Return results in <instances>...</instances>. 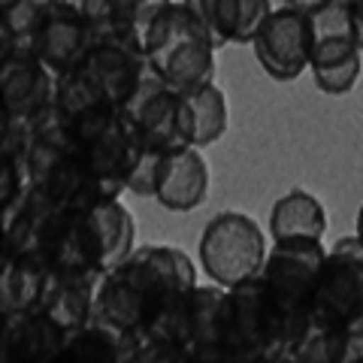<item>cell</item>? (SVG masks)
Here are the masks:
<instances>
[{
  "label": "cell",
  "instance_id": "22",
  "mask_svg": "<svg viewBox=\"0 0 363 363\" xmlns=\"http://www.w3.org/2000/svg\"><path fill=\"white\" fill-rule=\"evenodd\" d=\"M272 240H324L327 209L312 191L294 188L281 194L269 209Z\"/></svg>",
  "mask_w": 363,
  "mask_h": 363
},
{
  "label": "cell",
  "instance_id": "5",
  "mask_svg": "<svg viewBox=\"0 0 363 363\" xmlns=\"http://www.w3.org/2000/svg\"><path fill=\"white\" fill-rule=\"evenodd\" d=\"M267 252V236L257 221L236 209L212 215L197 245L206 279L221 288H233L236 281L257 276L264 269Z\"/></svg>",
  "mask_w": 363,
  "mask_h": 363
},
{
  "label": "cell",
  "instance_id": "20",
  "mask_svg": "<svg viewBox=\"0 0 363 363\" xmlns=\"http://www.w3.org/2000/svg\"><path fill=\"white\" fill-rule=\"evenodd\" d=\"M351 327L321 309H312L294 333L288 363H348Z\"/></svg>",
  "mask_w": 363,
  "mask_h": 363
},
{
  "label": "cell",
  "instance_id": "3",
  "mask_svg": "<svg viewBox=\"0 0 363 363\" xmlns=\"http://www.w3.org/2000/svg\"><path fill=\"white\" fill-rule=\"evenodd\" d=\"M291 321L272 300L260 272L236 281L224 297L227 363H288Z\"/></svg>",
  "mask_w": 363,
  "mask_h": 363
},
{
  "label": "cell",
  "instance_id": "9",
  "mask_svg": "<svg viewBox=\"0 0 363 363\" xmlns=\"http://www.w3.org/2000/svg\"><path fill=\"white\" fill-rule=\"evenodd\" d=\"M124 121L143 140L145 149H176L182 143L179 133V91L161 76V70L149 61L136 91L121 106Z\"/></svg>",
  "mask_w": 363,
  "mask_h": 363
},
{
  "label": "cell",
  "instance_id": "23",
  "mask_svg": "<svg viewBox=\"0 0 363 363\" xmlns=\"http://www.w3.org/2000/svg\"><path fill=\"white\" fill-rule=\"evenodd\" d=\"M52 0H0V55L33 52V40Z\"/></svg>",
  "mask_w": 363,
  "mask_h": 363
},
{
  "label": "cell",
  "instance_id": "12",
  "mask_svg": "<svg viewBox=\"0 0 363 363\" xmlns=\"http://www.w3.org/2000/svg\"><path fill=\"white\" fill-rule=\"evenodd\" d=\"M149 67L143 45H136L124 37H97V43L91 45L88 58L79 67L91 85H94L100 94L116 109H121L128 104V97L136 91L140 79Z\"/></svg>",
  "mask_w": 363,
  "mask_h": 363
},
{
  "label": "cell",
  "instance_id": "13",
  "mask_svg": "<svg viewBox=\"0 0 363 363\" xmlns=\"http://www.w3.org/2000/svg\"><path fill=\"white\" fill-rule=\"evenodd\" d=\"M64 327L45 309L0 315V360L4 363H58L67 345Z\"/></svg>",
  "mask_w": 363,
  "mask_h": 363
},
{
  "label": "cell",
  "instance_id": "11",
  "mask_svg": "<svg viewBox=\"0 0 363 363\" xmlns=\"http://www.w3.org/2000/svg\"><path fill=\"white\" fill-rule=\"evenodd\" d=\"M97 43V30L85 13L52 0L49 13L33 40V55L49 67L55 76H67L82 67L91 45Z\"/></svg>",
  "mask_w": 363,
  "mask_h": 363
},
{
  "label": "cell",
  "instance_id": "16",
  "mask_svg": "<svg viewBox=\"0 0 363 363\" xmlns=\"http://www.w3.org/2000/svg\"><path fill=\"white\" fill-rule=\"evenodd\" d=\"M85 221L91 252H94V264L100 272L118 267L136 248V221L121 197H106L94 203L91 209H85Z\"/></svg>",
  "mask_w": 363,
  "mask_h": 363
},
{
  "label": "cell",
  "instance_id": "14",
  "mask_svg": "<svg viewBox=\"0 0 363 363\" xmlns=\"http://www.w3.org/2000/svg\"><path fill=\"white\" fill-rule=\"evenodd\" d=\"M209 161L197 145H176L161 157L155 200L167 212H194L209 197Z\"/></svg>",
  "mask_w": 363,
  "mask_h": 363
},
{
  "label": "cell",
  "instance_id": "10",
  "mask_svg": "<svg viewBox=\"0 0 363 363\" xmlns=\"http://www.w3.org/2000/svg\"><path fill=\"white\" fill-rule=\"evenodd\" d=\"M55 76L33 52L0 55V116L37 121L55 100Z\"/></svg>",
  "mask_w": 363,
  "mask_h": 363
},
{
  "label": "cell",
  "instance_id": "18",
  "mask_svg": "<svg viewBox=\"0 0 363 363\" xmlns=\"http://www.w3.org/2000/svg\"><path fill=\"white\" fill-rule=\"evenodd\" d=\"M227 124H230V109L224 91L215 82L179 91V133L185 145L206 149L227 133Z\"/></svg>",
  "mask_w": 363,
  "mask_h": 363
},
{
  "label": "cell",
  "instance_id": "2",
  "mask_svg": "<svg viewBox=\"0 0 363 363\" xmlns=\"http://www.w3.org/2000/svg\"><path fill=\"white\" fill-rule=\"evenodd\" d=\"M28 173L30 188L61 209H91L94 203L109 197V191L88 161L85 143L58 116L55 100L33 124Z\"/></svg>",
  "mask_w": 363,
  "mask_h": 363
},
{
  "label": "cell",
  "instance_id": "15",
  "mask_svg": "<svg viewBox=\"0 0 363 363\" xmlns=\"http://www.w3.org/2000/svg\"><path fill=\"white\" fill-rule=\"evenodd\" d=\"M58 363H140V336L94 315L67 336Z\"/></svg>",
  "mask_w": 363,
  "mask_h": 363
},
{
  "label": "cell",
  "instance_id": "8",
  "mask_svg": "<svg viewBox=\"0 0 363 363\" xmlns=\"http://www.w3.org/2000/svg\"><path fill=\"white\" fill-rule=\"evenodd\" d=\"M363 333V240L357 233L339 236L327 248V260L318 281L315 306Z\"/></svg>",
  "mask_w": 363,
  "mask_h": 363
},
{
  "label": "cell",
  "instance_id": "29",
  "mask_svg": "<svg viewBox=\"0 0 363 363\" xmlns=\"http://www.w3.org/2000/svg\"><path fill=\"white\" fill-rule=\"evenodd\" d=\"M345 4L351 6V13H363V0H345Z\"/></svg>",
  "mask_w": 363,
  "mask_h": 363
},
{
  "label": "cell",
  "instance_id": "1",
  "mask_svg": "<svg viewBox=\"0 0 363 363\" xmlns=\"http://www.w3.org/2000/svg\"><path fill=\"white\" fill-rule=\"evenodd\" d=\"M200 285L197 267L176 245H136L97 285V315L140 333Z\"/></svg>",
  "mask_w": 363,
  "mask_h": 363
},
{
  "label": "cell",
  "instance_id": "24",
  "mask_svg": "<svg viewBox=\"0 0 363 363\" xmlns=\"http://www.w3.org/2000/svg\"><path fill=\"white\" fill-rule=\"evenodd\" d=\"M161 157L164 149H145L140 164L133 167V173L128 179V191L136 197H155V188H157V167H161Z\"/></svg>",
  "mask_w": 363,
  "mask_h": 363
},
{
  "label": "cell",
  "instance_id": "28",
  "mask_svg": "<svg viewBox=\"0 0 363 363\" xmlns=\"http://www.w3.org/2000/svg\"><path fill=\"white\" fill-rule=\"evenodd\" d=\"M354 233L363 240V203H360V209H357V224H354Z\"/></svg>",
  "mask_w": 363,
  "mask_h": 363
},
{
  "label": "cell",
  "instance_id": "27",
  "mask_svg": "<svg viewBox=\"0 0 363 363\" xmlns=\"http://www.w3.org/2000/svg\"><path fill=\"white\" fill-rule=\"evenodd\" d=\"M58 4H67V6H73V9H79V13H85V9L91 6V0H58Z\"/></svg>",
  "mask_w": 363,
  "mask_h": 363
},
{
  "label": "cell",
  "instance_id": "7",
  "mask_svg": "<svg viewBox=\"0 0 363 363\" xmlns=\"http://www.w3.org/2000/svg\"><path fill=\"white\" fill-rule=\"evenodd\" d=\"M255 58L264 73L276 82H294L309 70L312 61V28L309 13L281 4L267 16L255 33Z\"/></svg>",
  "mask_w": 363,
  "mask_h": 363
},
{
  "label": "cell",
  "instance_id": "6",
  "mask_svg": "<svg viewBox=\"0 0 363 363\" xmlns=\"http://www.w3.org/2000/svg\"><path fill=\"white\" fill-rule=\"evenodd\" d=\"M324 260H327L324 240H272V248L267 252L260 279L267 281L272 300L285 312L294 333H297L303 318L315 306ZM294 333H291V342H294Z\"/></svg>",
  "mask_w": 363,
  "mask_h": 363
},
{
  "label": "cell",
  "instance_id": "17",
  "mask_svg": "<svg viewBox=\"0 0 363 363\" xmlns=\"http://www.w3.org/2000/svg\"><path fill=\"white\" fill-rule=\"evenodd\" d=\"M185 6L194 13L218 43L252 45L255 33L272 13V0H185Z\"/></svg>",
  "mask_w": 363,
  "mask_h": 363
},
{
  "label": "cell",
  "instance_id": "19",
  "mask_svg": "<svg viewBox=\"0 0 363 363\" xmlns=\"http://www.w3.org/2000/svg\"><path fill=\"white\" fill-rule=\"evenodd\" d=\"M55 281V269L33 255L0 257V315L40 309Z\"/></svg>",
  "mask_w": 363,
  "mask_h": 363
},
{
  "label": "cell",
  "instance_id": "4",
  "mask_svg": "<svg viewBox=\"0 0 363 363\" xmlns=\"http://www.w3.org/2000/svg\"><path fill=\"white\" fill-rule=\"evenodd\" d=\"M312 61L309 73L321 94L342 97L354 91L363 73V52L354 33V16L345 0H330L309 13Z\"/></svg>",
  "mask_w": 363,
  "mask_h": 363
},
{
  "label": "cell",
  "instance_id": "25",
  "mask_svg": "<svg viewBox=\"0 0 363 363\" xmlns=\"http://www.w3.org/2000/svg\"><path fill=\"white\" fill-rule=\"evenodd\" d=\"M281 4H288V6H297V9H303V13H312V9L324 6V4H330V0H281Z\"/></svg>",
  "mask_w": 363,
  "mask_h": 363
},
{
  "label": "cell",
  "instance_id": "26",
  "mask_svg": "<svg viewBox=\"0 0 363 363\" xmlns=\"http://www.w3.org/2000/svg\"><path fill=\"white\" fill-rule=\"evenodd\" d=\"M354 16V33H357V45H360V52H363V13H351Z\"/></svg>",
  "mask_w": 363,
  "mask_h": 363
},
{
  "label": "cell",
  "instance_id": "21",
  "mask_svg": "<svg viewBox=\"0 0 363 363\" xmlns=\"http://www.w3.org/2000/svg\"><path fill=\"white\" fill-rule=\"evenodd\" d=\"M97 272H67V276H55L49 294L40 309L49 312L67 333L79 330L97 315Z\"/></svg>",
  "mask_w": 363,
  "mask_h": 363
}]
</instances>
